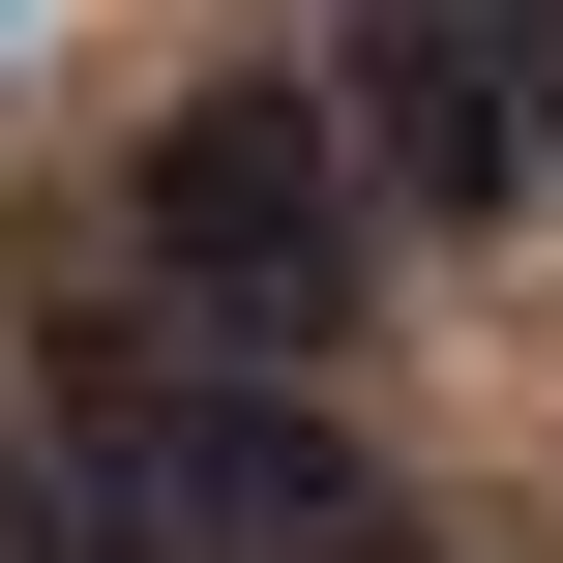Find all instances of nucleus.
Returning a JSON list of instances; mask_svg holds the SVG:
<instances>
[{
    "mask_svg": "<svg viewBox=\"0 0 563 563\" xmlns=\"http://www.w3.org/2000/svg\"><path fill=\"white\" fill-rule=\"evenodd\" d=\"M119 267H148V327L178 356H327L356 327V267H386V178H356V119H327V59L297 89H178L148 148H119Z\"/></svg>",
    "mask_w": 563,
    "mask_h": 563,
    "instance_id": "nucleus-1",
    "label": "nucleus"
},
{
    "mask_svg": "<svg viewBox=\"0 0 563 563\" xmlns=\"http://www.w3.org/2000/svg\"><path fill=\"white\" fill-rule=\"evenodd\" d=\"M327 119H356L386 208L563 238V0H356V30H327Z\"/></svg>",
    "mask_w": 563,
    "mask_h": 563,
    "instance_id": "nucleus-2",
    "label": "nucleus"
},
{
    "mask_svg": "<svg viewBox=\"0 0 563 563\" xmlns=\"http://www.w3.org/2000/svg\"><path fill=\"white\" fill-rule=\"evenodd\" d=\"M59 416L119 445L148 563H386V475H356L327 386H267V356H148V386H59Z\"/></svg>",
    "mask_w": 563,
    "mask_h": 563,
    "instance_id": "nucleus-3",
    "label": "nucleus"
},
{
    "mask_svg": "<svg viewBox=\"0 0 563 563\" xmlns=\"http://www.w3.org/2000/svg\"><path fill=\"white\" fill-rule=\"evenodd\" d=\"M0 563H148V505H119L89 416H0Z\"/></svg>",
    "mask_w": 563,
    "mask_h": 563,
    "instance_id": "nucleus-4",
    "label": "nucleus"
}]
</instances>
